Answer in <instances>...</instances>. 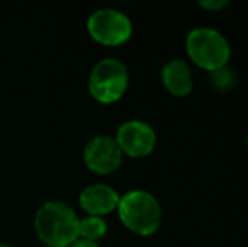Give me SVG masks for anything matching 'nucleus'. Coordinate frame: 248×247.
<instances>
[{"label":"nucleus","mask_w":248,"mask_h":247,"mask_svg":"<svg viewBox=\"0 0 248 247\" xmlns=\"http://www.w3.org/2000/svg\"><path fill=\"white\" fill-rule=\"evenodd\" d=\"M37 237L49 247H69L79 239V217L62 200H47L34 217Z\"/></svg>","instance_id":"1"},{"label":"nucleus","mask_w":248,"mask_h":247,"mask_svg":"<svg viewBox=\"0 0 248 247\" xmlns=\"http://www.w3.org/2000/svg\"><path fill=\"white\" fill-rule=\"evenodd\" d=\"M117 210L125 227L137 235H152L160 227V203L145 190H132L120 197Z\"/></svg>","instance_id":"2"},{"label":"nucleus","mask_w":248,"mask_h":247,"mask_svg":"<svg viewBox=\"0 0 248 247\" xmlns=\"http://www.w3.org/2000/svg\"><path fill=\"white\" fill-rule=\"evenodd\" d=\"M186 49L199 68L209 73L226 66L230 60V44L221 33L211 27H198L187 34Z\"/></svg>","instance_id":"3"},{"label":"nucleus","mask_w":248,"mask_h":247,"mask_svg":"<svg viewBox=\"0 0 248 247\" xmlns=\"http://www.w3.org/2000/svg\"><path fill=\"white\" fill-rule=\"evenodd\" d=\"M128 86V71L117 58H103L93 66L88 90L100 103H113L124 97Z\"/></svg>","instance_id":"4"},{"label":"nucleus","mask_w":248,"mask_h":247,"mask_svg":"<svg viewBox=\"0 0 248 247\" xmlns=\"http://www.w3.org/2000/svg\"><path fill=\"white\" fill-rule=\"evenodd\" d=\"M86 27L90 36L103 46H120L132 36V20L128 16L110 7L90 14Z\"/></svg>","instance_id":"5"},{"label":"nucleus","mask_w":248,"mask_h":247,"mask_svg":"<svg viewBox=\"0 0 248 247\" xmlns=\"http://www.w3.org/2000/svg\"><path fill=\"white\" fill-rule=\"evenodd\" d=\"M115 141L122 154L130 158H144L154 151L157 135L155 131L144 120H127L118 127Z\"/></svg>","instance_id":"6"},{"label":"nucleus","mask_w":248,"mask_h":247,"mask_svg":"<svg viewBox=\"0 0 248 247\" xmlns=\"http://www.w3.org/2000/svg\"><path fill=\"white\" fill-rule=\"evenodd\" d=\"M122 151L115 137L110 135H95L86 142L83 149L85 165L98 175H110L122 165Z\"/></svg>","instance_id":"7"},{"label":"nucleus","mask_w":248,"mask_h":247,"mask_svg":"<svg viewBox=\"0 0 248 247\" xmlns=\"http://www.w3.org/2000/svg\"><path fill=\"white\" fill-rule=\"evenodd\" d=\"M78 200H79V207L88 215L101 217V215L110 214V212H113L118 207L120 195L110 185L93 183V185L83 188Z\"/></svg>","instance_id":"8"},{"label":"nucleus","mask_w":248,"mask_h":247,"mask_svg":"<svg viewBox=\"0 0 248 247\" xmlns=\"http://www.w3.org/2000/svg\"><path fill=\"white\" fill-rule=\"evenodd\" d=\"M164 86L176 97H186L193 90V73L186 61L174 60L162 68Z\"/></svg>","instance_id":"9"},{"label":"nucleus","mask_w":248,"mask_h":247,"mask_svg":"<svg viewBox=\"0 0 248 247\" xmlns=\"http://www.w3.org/2000/svg\"><path fill=\"white\" fill-rule=\"evenodd\" d=\"M107 231H108V225L103 217L86 215V217L79 218V239L96 242L98 239H101L107 234Z\"/></svg>","instance_id":"10"},{"label":"nucleus","mask_w":248,"mask_h":247,"mask_svg":"<svg viewBox=\"0 0 248 247\" xmlns=\"http://www.w3.org/2000/svg\"><path fill=\"white\" fill-rule=\"evenodd\" d=\"M209 83L216 90H230L236 83V76L228 66H223L219 69H215L209 75Z\"/></svg>","instance_id":"11"},{"label":"nucleus","mask_w":248,"mask_h":247,"mask_svg":"<svg viewBox=\"0 0 248 247\" xmlns=\"http://www.w3.org/2000/svg\"><path fill=\"white\" fill-rule=\"evenodd\" d=\"M199 5L204 7V9H209V10H218V9H223V7L228 5L226 0H201Z\"/></svg>","instance_id":"12"},{"label":"nucleus","mask_w":248,"mask_h":247,"mask_svg":"<svg viewBox=\"0 0 248 247\" xmlns=\"http://www.w3.org/2000/svg\"><path fill=\"white\" fill-rule=\"evenodd\" d=\"M69 247H100L96 242L93 241H86V239H78V241H75Z\"/></svg>","instance_id":"13"},{"label":"nucleus","mask_w":248,"mask_h":247,"mask_svg":"<svg viewBox=\"0 0 248 247\" xmlns=\"http://www.w3.org/2000/svg\"><path fill=\"white\" fill-rule=\"evenodd\" d=\"M0 247H12V246H9V244H0Z\"/></svg>","instance_id":"14"},{"label":"nucleus","mask_w":248,"mask_h":247,"mask_svg":"<svg viewBox=\"0 0 248 247\" xmlns=\"http://www.w3.org/2000/svg\"><path fill=\"white\" fill-rule=\"evenodd\" d=\"M247 144H248V135H247Z\"/></svg>","instance_id":"15"}]
</instances>
